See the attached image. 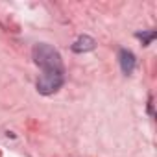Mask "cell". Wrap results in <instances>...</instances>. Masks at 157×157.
Instances as JSON below:
<instances>
[{
    "mask_svg": "<svg viewBox=\"0 0 157 157\" xmlns=\"http://www.w3.org/2000/svg\"><path fill=\"white\" fill-rule=\"evenodd\" d=\"M32 56H33L35 65L43 68V72H61L63 74V61H61L59 52L54 46L44 44V43L35 44Z\"/></svg>",
    "mask_w": 157,
    "mask_h": 157,
    "instance_id": "6da1fadb",
    "label": "cell"
},
{
    "mask_svg": "<svg viewBox=\"0 0 157 157\" xmlns=\"http://www.w3.org/2000/svg\"><path fill=\"white\" fill-rule=\"evenodd\" d=\"M63 74L61 72H43L37 80V91L44 96H50L57 93L63 85Z\"/></svg>",
    "mask_w": 157,
    "mask_h": 157,
    "instance_id": "7a4b0ae2",
    "label": "cell"
},
{
    "mask_svg": "<svg viewBox=\"0 0 157 157\" xmlns=\"http://www.w3.org/2000/svg\"><path fill=\"white\" fill-rule=\"evenodd\" d=\"M118 61H120V68H122V72H124L126 76H129V74L135 70V63H137V61H135L133 52L122 48V50L118 52Z\"/></svg>",
    "mask_w": 157,
    "mask_h": 157,
    "instance_id": "3957f363",
    "label": "cell"
},
{
    "mask_svg": "<svg viewBox=\"0 0 157 157\" xmlns=\"http://www.w3.org/2000/svg\"><path fill=\"white\" fill-rule=\"evenodd\" d=\"M94 46H96V43H94L93 37H89V35H80V37L74 41V44H72V52H76V54L91 52V50H94Z\"/></svg>",
    "mask_w": 157,
    "mask_h": 157,
    "instance_id": "277c9868",
    "label": "cell"
},
{
    "mask_svg": "<svg viewBox=\"0 0 157 157\" xmlns=\"http://www.w3.org/2000/svg\"><path fill=\"white\" fill-rule=\"evenodd\" d=\"M135 37H139V39L142 41V44H144V46H148V44L157 37V33H155L153 30H151V32H137V33H135Z\"/></svg>",
    "mask_w": 157,
    "mask_h": 157,
    "instance_id": "5b68a950",
    "label": "cell"
}]
</instances>
